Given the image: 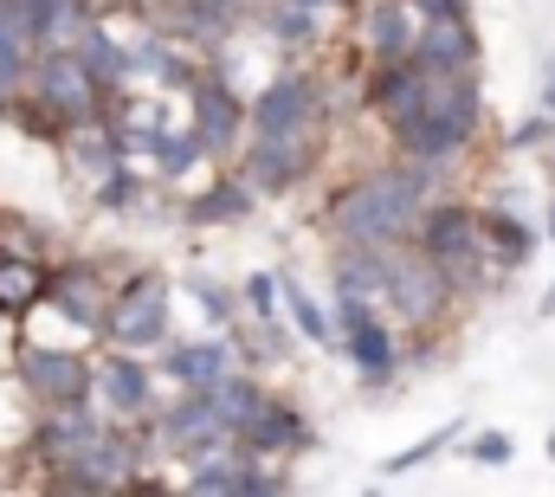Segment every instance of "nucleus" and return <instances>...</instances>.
Segmentation results:
<instances>
[{
    "instance_id": "f257e3e1",
    "label": "nucleus",
    "mask_w": 555,
    "mask_h": 497,
    "mask_svg": "<svg viewBox=\"0 0 555 497\" xmlns=\"http://www.w3.org/2000/svg\"><path fill=\"white\" fill-rule=\"evenodd\" d=\"M111 111V91L85 72L78 52H39L26 72V98L13 104V117L33 136H65L72 124H91Z\"/></svg>"
},
{
    "instance_id": "f03ea898",
    "label": "nucleus",
    "mask_w": 555,
    "mask_h": 497,
    "mask_svg": "<svg viewBox=\"0 0 555 497\" xmlns=\"http://www.w3.org/2000/svg\"><path fill=\"white\" fill-rule=\"evenodd\" d=\"M420 168H382L369 181H356L349 194H336V233L349 246H388L414 227V207H420Z\"/></svg>"
},
{
    "instance_id": "7ed1b4c3",
    "label": "nucleus",
    "mask_w": 555,
    "mask_h": 497,
    "mask_svg": "<svg viewBox=\"0 0 555 497\" xmlns=\"http://www.w3.org/2000/svg\"><path fill=\"white\" fill-rule=\"evenodd\" d=\"M52 485H59V492H130V485H137V439L98 426L72 459L52 466Z\"/></svg>"
},
{
    "instance_id": "20e7f679",
    "label": "nucleus",
    "mask_w": 555,
    "mask_h": 497,
    "mask_svg": "<svg viewBox=\"0 0 555 497\" xmlns=\"http://www.w3.org/2000/svg\"><path fill=\"white\" fill-rule=\"evenodd\" d=\"M162 330H168V284L162 278H130L124 291H111L104 336L117 349H149V343H162Z\"/></svg>"
},
{
    "instance_id": "39448f33",
    "label": "nucleus",
    "mask_w": 555,
    "mask_h": 497,
    "mask_svg": "<svg viewBox=\"0 0 555 497\" xmlns=\"http://www.w3.org/2000/svg\"><path fill=\"white\" fill-rule=\"evenodd\" d=\"M420 252L459 284V278H472L478 271V258H485V220L478 214H465V207H439L433 220H426V233H420Z\"/></svg>"
},
{
    "instance_id": "423d86ee",
    "label": "nucleus",
    "mask_w": 555,
    "mask_h": 497,
    "mask_svg": "<svg viewBox=\"0 0 555 497\" xmlns=\"http://www.w3.org/2000/svg\"><path fill=\"white\" fill-rule=\"evenodd\" d=\"M13 369H20V387H26L39 407H52V400H85V394H91V362L72 356V349L33 343V349H20Z\"/></svg>"
},
{
    "instance_id": "0eeeda50",
    "label": "nucleus",
    "mask_w": 555,
    "mask_h": 497,
    "mask_svg": "<svg viewBox=\"0 0 555 497\" xmlns=\"http://www.w3.org/2000/svg\"><path fill=\"white\" fill-rule=\"evenodd\" d=\"M39 304H52L72 330L104 336V317H111V284L98 278V265H65V271H52V278H46V297H39Z\"/></svg>"
},
{
    "instance_id": "6e6552de",
    "label": "nucleus",
    "mask_w": 555,
    "mask_h": 497,
    "mask_svg": "<svg viewBox=\"0 0 555 497\" xmlns=\"http://www.w3.org/2000/svg\"><path fill=\"white\" fill-rule=\"evenodd\" d=\"M388 258V278H382V291L395 297V310L401 317H433L439 304H446V291H452V278L426 258V252H395V240L382 246Z\"/></svg>"
},
{
    "instance_id": "1a4fd4ad",
    "label": "nucleus",
    "mask_w": 555,
    "mask_h": 497,
    "mask_svg": "<svg viewBox=\"0 0 555 497\" xmlns=\"http://www.w3.org/2000/svg\"><path fill=\"white\" fill-rule=\"evenodd\" d=\"M39 59V26H33V0H0V111H13L26 98V72Z\"/></svg>"
},
{
    "instance_id": "9d476101",
    "label": "nucleus",
    "mask_w": 555,
    "mask_h": 497,
    "mask_svg": "<svg viewBox=\"0 0 555 497\" xmlns=\"http://www.w3.org/2000/svg\"><path fill=\"white\" fill-rule=\"evenodd\" d=\"M91 394H98V407H111L117 420H142L149 407H155V381L142 369L137 356H104L98 369H91Z\"/></svg>"
},
{
    "instance_id": "9b49d317",
    "label": "nucleus",
    "mask_w": 555,
    "mask_h": 497,
    "mask_svg": "<svg viewBox=\"0 0 555 497\" xmlns=\"http://www.w3.org/2000/svg\"><path fill=\"white\" fill-rule=\"evenodd\" d=\"M104 420H98V407H91V394L85 400H52L46 413H39V433H33V453L46 459V466H59V459H72L91 433H98Z\"/></svg>"
},
{
    "instance_id": "f8f14e48",
    "label": "nucleus",
    "mask_w": 555,
    "mask_h": 497,
    "mask_svg": "<svg viewBox=\"0 0 555 497\" xmlns=\"http://www.w3.org/2000/svg\"><path fill=\"white\" fill-rule=\"evenodd\" d=\"M426 78H452V72H472V33L459 13H439V20H420V39H414V59Z\"/></svg>"
},
{
    "instance_id": "ddd939ff",
    "label": "nucleus",
    "mask_w": 555,
    "mask_h": 497,
    "mask_svg": "<svg viewBox=\"0 0 555 497\" xmlns=\"http://www.w3.org/2000/svg\"><path fill=\"white\" fill-rule=\"evenodd\" d=\"M162 439H168V446H181V453H214V446H227L233 433H227L220 407L207 400V387H194L181 407H168V413H162Z\"/></svg>"
},
{
    "instance_id": "4468645a",
    "label": "nucleus",
    "mask_w": 555,
    "mask_h": 497,
    "mask_svg": "<svg viewBox=\"0 0 555 497\" xmlns=\"http://www.w3.org/2000/svg\"><path fill=\"white\" fill-rule=\"evenodd\" d=\"M336 310H343V330H349V356L362 362L369 381H382V374L395 369V343H388L375 304H369V297H336Z\"/></svg>"
},
{
    "instance_id": "2eb2a0df",
    "label": "nucleus",
    "mask_w": 555,
    "mask_h": 497,
    "mask_svg": "<svg viewBox=\"0 0 555 497\" xmlns=\"http://www.w3.org/2000/svg\"><path fill=\"white\" fill-rule=\"evenodd\" d=\"M304 168H310V129L253 136V181H259V188H291Z\"/></svg>"
},
{
    "instance_id": "dca6fc26",
    "label": "nucleus",
    "mask_w": 555,
    "mask_h": 497,
    "mask_svg": "<svg viewBox=\"0 0 555 497\" xmlns=\"http://www.w3.org/2000/svg\"><path fill=\"white\" fill-rule=\"evenodd\" d=\"M317 124V85L310 78H278L272 91L253 104V136H272V129H310Z\"/></svg>"
},
{
    "instance_id": "f3484780",
    "label": "nucleus",
    "mask_w": 555,
    "mask_h": 497,
    "mask_svg": "<svg viewBox=\"0 0 555 497\" xmlns=\"http://www.w3.org/2000/svg\"><path fill=\"white\" fill-rule=\"evenodd\" d=\"M426 124L446 129V136H459V142L478 129V91H472V72L426 78Z\"/></svg>"
},
{
    "instance_id": "a211bd4d",
    "label": "nucleus",
    "mask_w": 555,
    "mask_h": 497,
    "mask_svg": "<svg viewBox=\"0 0 555 497\" xmlns=\"http://www.w3.org/2000/svg\"><path fill=\"white\" fill-rule=\"evenodd\" d=\"M375 111H382V124L395 129H414L426 117V72L420 65H388L382 78H375Z\"/></svg>"
},
{
    "instance_id": "6ab92c4d",
    "label": "nucleus",
    "mask_w": 555,
    "mask_h": 497,
    "mask_svg": "<svg viewBox=\"0 0 555 497\" xmlns=\"http://www.w3.org/2000/svg\"><path fill=\"white\" fill-rule=\"evenodd\" d=\"M194 136H201V149H207V155H220V149L240 136V98H233L220 78L194 85Z\"/></svg>"
},
{
    "instance_id": "aec40b11",
    "label": "nucleus",
    "mask_w": 555,
    "mask_h": 497,
    "mask_svg": "<svg viewBox=\"0 0 555 497\" xmlns=\"http://www.w3.org/2000/svg\"><path fill=\"white\" fill-rule=\"evenodd\" d=\"M414 39H420V13L414 0H382L375 20H369V46L382 65H408L414 59Z\"/></svg>"
},
{
    "instance_id": "412c9836",
    "label": "nucleus",
    "mask_w": 555,
    "mask_h": 497,
    "mask_svg": "<svg viewBox=\"0 0 555 497\" xmlns=\"http://www.w3.org/2000/svg\"><path fill=\"white\" fill-rule=\"evenodd\" d=\"M46 278H52V271H46L33 252H7L0 246V317H26V310H39Z\"/></svg>"
},
{
    "instance_id": "4be33fe9",
    "label": "nucleus",
    "mask_w": 555,
    "mask_h": 497,
    "mask_svg": "<svg viewBox=\"0 0 555 497\" xmlns=\"http://www.w3.org/2000/svg\"><path fill=\"white\" fill-rule=\"evenodd\" d=\"M72 52L85 59V72H91V78H98V85H104L111 98H117V91L130 85V46H117L104 20H91V26L78 33V46H72Z\"/></svg>"
},
{
    "instance_id": "5701e85b",
    "label": "nucleus",
    "mask_w": 555,
    "mask_h": 497,
    "mask_svg": "<svg viewBox=\"0 0 555 497\" xmlns=\"http://www.w3.org/2000/svg\"><path fill=\"white\" fill-rule=\"evenodd\" d=\"M240 439H246L253 453H278V446H297V439H304V426H297V413H291V407L259 400V413L240 426Z\"/></svg>"
},
{
    "instance_id": "b1692460",
    "label": "nucleus",
    "mask_w": 555,
    "mask_h": 497,
    "mask_svg": "<svg viewBox=\"0 0 555 497\" xmlns=\"http://www.w3.org/2000/svg\"><path fill=\"white\" fill-rule=\"evenodd\" d=\"M227 369H233V349H227V343H188V349L168 356V374L188 381V387H214Z\"/></svg>"
},
{
    "instance_id": "393cba45",
    "label": "nucleus",
    "mask_w": 555,
    "mask_h": 497,
    "mask_svg": "<svg viewBox=\"0 0 555 497\" xmlns=\"http://www.w3.org/2000/svg\"><path fill=\"white\" fill-rule=\"evenodd\" d=\"M207 400L220 407V420H227V433H240V426H246V420L259 413V387H253V381H246L240 369H227V374H220V381L207 387Z\"/></svg>"
},
{
    "instance_id": "a878e982",
    "label": "nucleus",
    "mask_w": 555,
    "mask_h": 497,
    "mask_svg": "<svg viewBox=\"0 0 555 497\" xmlns=\"http://www.w3.org/2000/svg\"><path fill=\"white\" fill-rule=\"evenodd\" d=\"M240 214H246V188H233V181L214 188V194L194 207V220H240Z\"/></svg>"
},
{
    "instance_id": "bb28decb",
    "label": "nucleus",
    "mask_w": 555,
    "mask_h": 497,
    "mask_svg": "<svg viewBox=\"0 0 555 497\" xmlns=\"http://www.w3.org/2000/svg\"><path fill=\"white\" fill-rule=\"evenodd\" d=\"M291 310H297V323H304V330H310V336H317V343H323V336H330V323H323V310H317V304H310V297H304V291H291Z\"/></svg>"
},
{
    "instance_id": "cd10ccee",
    "label": "nucleus",
    "mask_w": 555,
    "mask_h": 497,
    "mask_svg": "<svg viewBox=\"0 0 555 497\" xmlns=\"http://www.w3.org/2000/svg\"><path fill=\"white\" fill-rule=\"evenodd\" d=\"M420 20H439V13H459V0H414Z\"/></svg>"
}]
</instances>
